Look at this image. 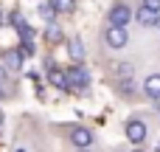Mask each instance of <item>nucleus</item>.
I'll use <instances>...</instances> for the list:
<instances>
[{
	"instance_id": "15",
	"label": "nucleus",
	"mask_w": 160,
	"mask_h": 152,
	"mask_svg": "<svg viewBox=\"0 0 160 152\" xmlns=\"http://www.w3.org/2000/svg\"><path fill=\"white\" fill-rule=\"evenodd\" d=\"M22 23H25V17H22V11H14V14H11V25H14V28H20Z\"/></svg>"
},
{
	"instance_id": "10",
	"label": "nucleus",
	"mask_w": 160,
	"mask_h": 152,
	"mask_svg": "<svg viewBox=\"0 0 160 152\" xmlns=\"http://www.w3.org/2000/svg\"><path fill=\"white\" fill-rule=\"evenodd\" d=\"M37 11H39V17H42V20H48V23H53V17H56V8H53V3H51V0H42Z\"/></svg>"
},
{
	"instance_id": "12",
	"label": "nucleus",
	"mask_w": 160,
	"mask_h": 152,
	"mask_svg": "<svg viewBox=\"0 0 160 152\" xmlns=\"http://www.w3.org/2000/svg\"><path fill=\"white\" fill-rule=\"evenodd\" d=\"M51 85H53V87H68V76H65L62 71L51 68Z\"/></svg>"
},
{
	"instance_id": "19",
	"label": "nucleus",
	"mask_w": 160,
	"mask_h": 152,
	"mask_svg": "<svg viewBox=\"0 0 160 152\" xmlns=\"http://www.w3.org/2000/svg\"><path fill=\"white\" fill-rule=\"evenodd\" d=\"M76 152H90V147H79V149H76Z\"/></svg>"
},
{
	"instance_id": "22",
	"label": "nucleus",
	"mask_w": 160,
	"mask_h": 152,
	"mask_svg": "<svg viewBox=\"0 0 160 152\" xmlns=\"http://www.w3.org/2000/svg\"><path fill=\"white\" fill-rule=\"evenodd\" d=\"M14 152H25V149H22V147H20V149H14Z\"/></svg>"
},
{
	"instance_id": "13",
	"label": "nucleus",
	"mask_w": 160,
	"mask_h": 152,
	"mask_svg": "<svg viewBox=\"0 0 160 152\" xmlns=\"http://www.w3.org/2000/svg\"><path fill=\"white\" fill-rule=\"evenodd\" d=\"M17 34H20V39H22V42H31V39H34V28H31L28 23H22V25L17 28Z\"/></svg>"
},
{
	"instance_id": "21",
	"label": "nucleus",
	"mask_w": 160,
	"mask_h": 152,
	"mask_svg": "<svg viewBox=\"0 0 160 152\" xmlns=\"http://www.w3.org/2000/svg\"><path fill=\"white\" fill-rule=\"evenodd\" d=\"M0 127H3V110H0Z\"/></svg>"
},
{
	"instance_id": "6",
	"label": "nucleus",
	"mask_w": 160,
	"mask_h": 152,
	"mask_svg": "<svg viewBox=\"0 0 160 152\" xmlns=\"http://www.w3.org/2000/svg\"><path fill=\"white\" fill-rule=\"evenodd\" d=\"M70 141H73L76 149H79V147H90V144H93V133H90L87 127H73V130H70Z\"/></svg>"
},
{
	"instance_id": "17",
	"label": "nucleus",
	"mask_w": 160,
	"mask_h": 152,
	"mask_svg": "<svg viewBox=\"0 0 160 152\" xmlns=\"http://www.w3.org/2000/svg\"><path fill=\"white\" fill-rule=\"evenodd\" d=\"M20 51H22L25 56H31V54H34V45H31V42H22V45H20Z\"/></svg>"
},
{
	"instance_id": "24",
	"label": "nucleus",
	"mask_w": 160,
	"mask_h": 152,
	"mask_svg": "<svg viewBox=\"0 0 160 152\" xmlns=\"http://www.w3.org/2000/svg\"><path fill=\"white\" fill-rule=\"evenodd\" d=\"M155 152H160V147H158V149H155Z\"/></svg>"
},
{
	"instance_id": "20",
	"label": "nucleus",
	"mask_w": 160,
	"mask_h": 152,
	"mask_svg": "<svg viewBox=\"0 0 160 152\" xmlns=\"http://www.w3.org/2000/svg\"><path fill=\"white\" fill-rule=\"evenodd\" d=\"M3 96H6V93H3V85H0V99H3Z\"/></svg>"
},
{
	"instance_id": "7",
	"label": "nucleus",
	"mask_w": 160,
	"mask_h": 152,
	"mask_svg": "<svg viewBox=\"0 0 160 152\" xmlns=\"http://www.w3.org/2000/svg\"><path fill=\"white\" fill-rule=\"evenodd\" d=\"M143 93L152 102H160V73H152V76L143 79Z\"/></svg>"
},
{
	"instance_id": "3",
	"label": "nucleus",
	"mask_w": 160,
	"mask_h": 152,
	"mask_svg": "<svg viewBox=\"0 0 160 152\" xmlns=\"http://www.w3.org/2000/svg\"><path fill=\"white\" fill-rule=\"evenodd\" d=\"M104 42L110 48H124L129 42V34H127V25H110L107 34H104Z\"/></svg>"
},
{
	"instance_id": "4",
	"label": "nucleus",
	"mask_w": 160,
	"mask_h": 152,
	"mask_svg": "<svg viewBox=\"0 0 160 152\" xmlns=\"http://www.w3.org/2000/svg\"><path fill=\"white\" fill-rule=\"evenodd\" d=\"M127 138H129L132 144H143V138H146V124H143L141 118H129V121H127Z\"/></svg>"
},
{
	"instance_id": "16",
	"label": "nucleus",
	"mask_w": 160,
	"mask_h": 152,
	"mask_svg": "<svg viewBox=\"0 0 160 152\" xmlns=\"http://www.w3.org/2000/svg\"><path fill=\"white\" fill-rule=\"evenodd\" d=\"M141 6H143V8H149V11H160V0H143Z\"/></svg>"
},
{
	"instance_id": "5",
	"label": "nucleus",
	"mask_w": 160,
	"mask_h": 152,
	"mask_svg": "<svg viewBox=\"0 0 160 152\" xmlns=\"http://www.w3.org/2000/svg\"><path fill=\"white\" fill-rule=\"evenodd\" d=\"M135 20L143 25V28H155V25H160V11H149V8H138L135 11Z\"/></svg>"
},
{
	"instance_id": "14",
	"label": "nucleus",
	"mask_w": 160,
	"mask_h": 152,
	"mask_svg": "<svg viewBox=\"0 0 160 152\" xmlns=\"http://www.w3.org/2000/svg\"><path fill=\"white\" fill-rule=\"evenodd\" d=\"M56 11H73L76 8V0H51Z\"/></svg>"
},
{
	"instance_id": "2",
	"label": "nucleus",
	"mask_w": 160,
	"mask_h": 152,
	"mask_svg": "<svg viewBox=\"0 0 160 152\" xmlns=\"http://www.w3.org/2000/svg\"><path fill=\"white\" fill-rule=\"evenodd\" d=\"M129 20H132V8L124 0H115L110 6V25H127Z\"/></svg>"
},
{
	"instance_id": "1",
	"label": "nucleus",
	"mask_w": 160,
	"mask_h": 152,
	"mask_svg": "<svg viewBox=\"0 0 160 152\" xmlns=\"http://www.w3.org/2000/svg\"><path fill=\"white\" fill-rule=\"evenodd\" d=\"M65 76H68V87H70V90H87V85H90V73H87L82 65L68 68Z\"/></svg>"
},
{
	"instance_id": "8",
	"label": "nucleus",
	"mask_w": 160,
	"mask_h": 152,
	"mask_svg": "<svg viewBox=\"0 0 160 152\" xmlns=\"http://www.w3.org/2000/svg\"><path fill=\"white\" fill-rule=\"evenodd\" d=\"M22 59H25L22 51H8V54L3 56V65H6L8 71H20V68H22Z\"/></svg>"
},
{
	"instance_id": "23",
	"label": "nucleus",
	"mask_w": 160,
	"mask_h": 152,
	"mask_svg": "<svg viewBox=\"0 0 160 152\" xmlns=\"http://www.w3.org/2000/svg\"><path fill=\"white\" fill-rule=\"evenodd\" d=\"M132 152H143V149H132Z\"/></svg>"
},
{
	"instance_id": "18",
	"label": "nucleus",
	"mask_w": 160,
	"mask_h": 152,
	"mask_svg": "<svg viewBox=\"0 0 160 152\" xmlns=\"http://www.w3.org/2000/svg\"><path fill=\"white\" fill-rule=\"evenodd\" d=\"M6 71H8V68H6V65H0V85L6 82Z\"/></svg>"
},
{
	"instance_id": "9",
	"label": "nucleus",
	"mask_w": 160,
	"mask_h": 152,
	"mask_svg": "<svg viewBox=\"0 0 160 152\" xmlns=\"http://www.w3.org/2000/svg\"><path fill=\"white\" fill-rule=\"evenodd\" d=\"M70 59H73L76 65H82V62H84V45H82V39H79V37H70Z\"/></svg>"
},
{
	"instance_id": "11",
	"label": "nucleus",
	"mask_w": 160,
	"mask_h": 152,
	"mask_svg": "<svg viewBox=\"0 0 160 152\" xmlns=\"http://www.w3.org/2000/svg\"><path fill=\"white\" fill-rule=\"evenodd\" d=\"M45 39H48L51 45H56V42H62V28H59L56 23H48V28H45Z\"/></svg>"
}]
</instances>
